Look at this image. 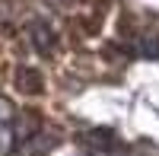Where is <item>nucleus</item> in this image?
Wrapping results in <instances>:
<instances>
[{"label": "nucleus", "instance_id": "nucleus-1", "mask_svg": "<svg viewBox=\"0 0 159 156\" xmlns=\"http://www.w3.org/2000/svg\"><path fill=\"white\" fill-rule=\"evenodd\" d=\"M32 45H35V51L38 54H51L54 51V35H51V29L45 22H32Z\"/></svg>", "mask_w": 159, "mask_h": 156}, {"label": "nucleus", "instance_id": "nucleus-2", "mask_svg": "<svg viewBox=\"0 0 159 156\" xmlns=\"http://www.w3.org/2000/svg\"><path fill=\"white\" fill-rule=\"evenodd\" d=\"M134 51H137L143 61H159V35H156V32L140 35V38H137V45H134Z\"/></svg>", "mask_w": 159, "mask_h": 156}, {"label": "nucleus", "instance_id": "nucleus-3", "mask_svg": "<svg viewBox=\"0 0 159 156\" xmlns=\"http://www.w3.org/2000/svg\"><path fill=\"white\" fill-rule=\"evenodd\" d=\"M19 89H25V93H38V89H42V73L22 67L19 70Z\"/></svg>", "mask_w": 159, "mask_h": 156}]
</instances>
